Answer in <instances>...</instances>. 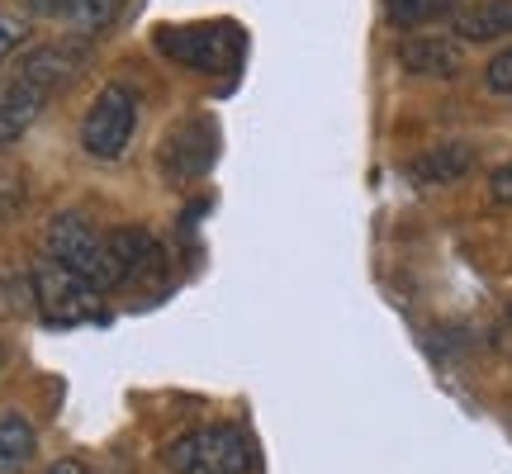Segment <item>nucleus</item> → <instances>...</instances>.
I'll return each instance as SVG.
<instances>
[{
    "instance_id": "obj_1",
    "label": "nucleus",
    "mask_w": 512,
    "mask_h": 474,
    "mask_svg": "<svg viewBox=\"0 0 512 474\" xmlns=\"http://www.w3.org/2000/svg\"><path fill=\"white\" fill-rule=\"evenodd\" d=\"M48 256H53L57 266L76 271L100 294L124 285V266H119V256H114L110 233H100V228L86 223L81 214H57V219L48 223Z\"/></svg>"
},
{
    "instance_id": "obj_2",
    "label": "nucleus",
    "mask_w": 512,
    "mask_h": 474,
    "mask_svg": "<svg viewBox=\"0 0 512 474\" xmlns=\"http://www.w3.org/2000/svg\"><path fill=\"white\" fill-rule=\"evenodd\" d=\"M162 460L176 474H252V446L238 427H195L176 437L162 451Z\"/></svg>"
},
{
    "instance_id": "obj_3",
    "label": "nucleus",
    "mask_w": 512,
    "mask_h": 474,
    "mask_svg": "<svg viewBox=\"0 0 512 474\" xmlns=\"http://www.w3.org/2000/svg\"><path fill=\"white\" fill-rule=\"evenodd\" d=\"M34 304L53 328H72V323L100 318V290L86 285L76 271L57 266L53 256H43L34 266Z\"/></svg>"
},
{
    "instance_id": "obj_4",
    "label": "nucleus",
    "mask_w": 512,
    "mask_h": 474,
    "mask_svg": "<svg viewBox=\"0 0 512 474\" xmlns=\"http://www.w3.org/2000/svg\"><path fill=\"white\" fill-rule=\"evenodd\" d=\"M133 124H138V100L128 86H105L95 95V105L81 119V147L95 162H114L124 157V147L133 143Z\"/></svg>"
},
{
    "instance_id": "obj_5",
    "label": "nucleus",
    "mask_w": 512,
    "mask_h": 474,
    "mask_svg": "<svg viewBox=\"0 0 512 474\" xmlns=\"http://www.w3.org/2000/svg\"><path fill=\"white\" fill-rule=\"evenodd\" d=\"M157 48L166 57H176L181 67L195 72H223L233 67L242 53V34L233 24H185V29H162Z\"/></svg>"
},
{
    "instance_id": "obj_6",
    "label": "nucleus",
    "mask_w": 512,
    "mask_h": 474,
    "mask_svg": "<svg viewBox=\"0 0 512 474\" xmlns=\"http://www.w3.org/2000/svg\"><path fill=\"white\" fill-rule=\"evenodd\" d=\"M219 157V124L204 119V114H190L181 124H171V133L162 138V171L171 181H190V176H204Z\"/></svg>"
},
{
    "instance_id": "obj_7",
    "label": "nucleus",
    "mask_w": 512,
    "mask_h": 474,
    "mask_svg": "<svg viewBox=\"0 0 512 474\" xmlns=\"http://www.w3.org/2000/svg\"><path fill=\"white\" fill-rule=\"evenodd\" d=\"M86 62H91V48L62 38V43H38V48H29V53L15 62V72L24 76V81H34L38 91L53 95V91H62V86H72Z\"/></svg>"
},
{
    "instance_id": "obj_8",
    "label": "nucleus",
    "mask_w": 512,
    "mask_h": 474,
    "mask_svg": "<svg viewBox=\"0 0 512 474\" xmlns=\"http://www.w3.org/2000/svg\"><path fill=\"white\" fill-rule=\"evenodd\" d=\"M124 0H29V15H43L62 24L67 34H100L119 19Z\"/></svg>"
},
{
    "instance_id": "obj_9",
    "label": "nucleus",
    "mask_w": 512,
    "mask_h": 474,
    "mask_svg": "<svg viewBox=\"0 0 512 474\" xmlns=\"http://www.w3.org/2000/svg\"><path fill=\"white\" fill-rule=\"evenodd\" d=\"M43 105H48V91H38L34 81H24L19 72L5 76L0 81V147L15 143L19 133L43 114Z\"/></svg>"
},
{
    "instance_id": "obj_10",
    "label": "nucleus",
    "mask_w": 512,
    "mask_h": 474,
    "mask_svg": "<svg viewBox=\"0 0 512 474\" xmlns=\"http://www.w3.org/2000/svg\"><path fill=\"white\" fill-rule=\"evenodd\" d=\"M399 62L403 72L413 76H456L465 67V53H460L456 38H408L399 48Z\"/></svg>"
},
{
    "instance_id": "obj_11",
    "label": "nucleus",
    "mask_w": 512,
    "mask_h": 474,
    "mask_svg": "<svg viewBox=\"0 0 512 474\" xmlns=\"http://www.w3.org/2000/svg\"><path fill=\"white\" fill-rule=\"evenodd\" d=\"M470 166H475V147L470 143H437L408 162V176L418 185H451V181H460Z\"/></svg>"
},
{
    "instance_id": "obj_12",
    "label": "nucleus",
    "mask_w": 512,
    "mask_h": 474,
    "mask_svg": "<svg viewBox=\"0 0 512 474\" xmlns=\"http://www.w3.org/2000/svg\"><path fill=\"white\" fill-rule=\"evenodd\" d=\"M456 34L470 38V43H484V38H503L512 34V0H475L456 10Z\"/></svg>"
},
{
    "instance_id": "obj_13",
    "label": "nucleus",
    "mask_w": 512,
    "mask_h": 474,
    "mask_svg": "<svg viewBox=\"0 0 512 474\" xmlns=\"http://www.w3.org/2000/svg\"><path fill=\"white\" fill-rule=\"evenodd\" d=\"M38 451L34 427L19 413H0V474H19Z\"/></svg>"
},
{
    "instance_id": "obj_14",
    "label": "nucleus",
    "mask_w": 512,
    "mask_h": 474,
    "mask_svg": "<svg viewBox=\"0 0 512 474\" xmlns=\"http://www.w3.org/2000/svg\"><path fill=\"white\" fill-rule=\"evenodd\" d=\"M460 0H384V15L394 19L399 29H418V24H432V19H456Z\"/></svg>"
},
{
    "instance_id": "obj_15",
    "label": "nucleus",
    "mask_w": 512,
    "mask_h": 474,
    "mask_svg": "<svg viewBox=\"0 0 512 474\" xmlns=\"http://www.w3.org/2000/svg\"><path fill=\"white\" fill-rule=\"evenodd\" d=\"M24 38H29V19L0 5V62H5L10 53H15L19 43H24Z\"/></svg>"
},
{
    "instance_id": "obj_16",
    "label": "nucleus",
    "mask_w": 512,
    "mask_h": 474,
    "mask_svg": "<svg viewBox=\"0 0 512 474\" xmlns=\"http://www.w3.org/2000/svg\"><path fill=\"white\" fill-rule=\"evenodd\" d=\"M484 81H489V91L512 95V48H503V53L484 67Z\"/></svg>"
},
{
    "instance_id": "obj_17",
    "label": "nucleus",
    "mask_w": 512,
    "mask_h": 474,
    "mask_svg": "<svg viewBox=\"0 0 512 474\" xmlns=\"http://www.w3.org/2000/svg\"><path fill=\"white\" fill-rule=\"evenodd\" d=\"M494 195H498V200H512V162L494 171Z\"/></svg>"
},
{
    "instance_id": "obj_18",
    "label": "nucleus",
    "mask_w": 512,
    "mask_h": 474,
    "mask_svg": "<svg viewBox=\"0 0 512 474\" xmlns=\"http://www.w3.org/2000/svg\"><path fill=\"white\" fill-rule=\"evenodd\" d=\"M43 474H91V470H86L81 460H57V465H48Z\"/></svg>"
},
{
    "instance_id": "obj_19",
    "label": "nucleus",
    "mask_w": 512,
    "mask_h": 474,
    "mask_svg": "<svg viewBox=\"0 0 512 474\" xmlns=\"http://www.w3.org/2000/svg\"><path fill=\"white\" fill-rule=\"evenodd\" d=\"M0 365H5V351H0Z\"/></svg>"
}]
</instances>
